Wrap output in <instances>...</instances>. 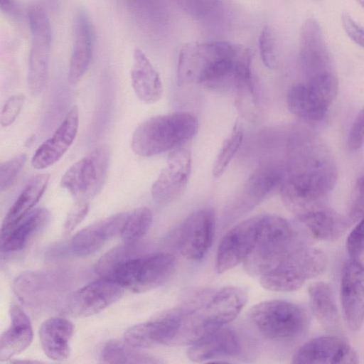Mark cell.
<instances>
[{"mask_svg":"<svg viewBox=\"0 0 364 364\" xmlns=\"http://www.w3.org/2000/svg\"><path fill=\"white\" fill-rule=\"evenodd\" d=\"M337 170L328 150L319 142L309 144L301 166L281 185L284 205L297 217L321 205L333 189Z\"/></svg>","mask_w":364,"mask_h":364,"instance_id":"1","label":"cell"},{"mask_svg":"<svg viewBox=\"0 0 364 364\" xmlns=\"http://www.w3.org/2000/svg\"><path fill=\"white\" fill-rule=\"evenodd\" d=\"M198 127L197 117L187 112L154 116L135 129L132 149L136 154L146 157L173 151L191 140Z\"/></svg>","mask_w":364,"mask_h":364,"instance_id":"2","label":"cell"},{"mask_svg":"<svg viewBox=\"0 0 364 364\" xmlns=\"http://www.w3.org/2000/svg\"><path fill=\"white\" fill-rule=\"evenodd\" d=\"M291 225L284 218L262 215L254 245L244 261L246 272L261 277L277 267L295 248L302 245Z\"/></svg>","mask_w":364,"mask_h":364,"instance_id":"3","label":"cell"},{"mask_svg":"<svg viewBox=\"0 0 364 364\" xmlns=\"http://www.w3.org/2000/svg\"><path fill=\"white\" fill-rule=\"evenodd\" d=\"M327 265L325 253L319 249L300 245L274 269L260 279L270 291L287 292L301 288L307 279L321 274Z\"/></svg>","mask_w":364,"mask_h":364,"instance_id":"4","label":"cell"},{"mask_svg":"<svg viewBox=\"0 0 364 364\" xmlns=\"http://www.w3.org/2000/svg\"><path fill=\"white\" fill-rule=\"evenodd\" d=\"M176 266L175 257L168 252L149 255L136 253L119 264L111 279L124 289L145 292L157 288L171 277Z\"/></svg>","mask_w":364,"mask_h":364,"instance_id":"5","label":"cell"},{"mask_svg":"<svg viewBox=\"0 0 364 364\" xmlns=\"http://www.w3.org/2000/svg\"><path fill=\"white\" fill-rule=\"evenodd\" d=\"M250 316L262 335L275 341L294 339L302 334L309 325L306 311L284 300L259 303L252 308Z\"/></svg>","mask_w":364,"mask_h":364,"instance_id":"6","label":"cell"},{"mask_svg":"<svg viewBox=\"0 0 364 364\" xmlns=\"http://www.w3.org/2000/svg\"><path fill=\"white\" fill-rule=\"evenodd\" d=\"M338 90L333 73L294 85L288 91L287 104L294 115L309 122L323 119Z\"/></svg>","mask_w":364,"mask_h":364,"instance_id":"7","label":"cell"},{"mask_svg":"<svg viewBox=\"0 0 364 364\" xmlns=\"http://www.w3.org/2000/svg\"><path fill=\"white\" fill-rule=\"evenodd\" d=\"M109 162V148L100 145L68 168L62 176L60 185L76 200L87 201L102 188Z\"/></svg>","mask_w":364,"mask_h":364,"instance_id":"8","label":"cell"},{"mask_svg":"<svg viewBox=\"0 0 364 364\" xmlns=\"http://www.w3.org/2000/svg\"><path fill=\"white\" fill-rule=\"evenodd\" d=\"M31 43L28 58L27 81L30 91L38 94L48 80L51 47V26L46 12L39 6L28 11Z\"/></svg>","mask_w":364,"mask_h":364,"instance_id":"9","label":"cell"},{"mask_svg":"<svg viewBox=\"0 0 364 364\" xmlns=\"http://www.w3.org/2000/svg\"><path fill=\"white\" fill-rule=\"evenodd\" d=\"M191 151L184 147L173 150L166 164L151 186V196L160 205H166L184 192L192 169Z\"/></svg>","mask_w":364,"mask_h":364,"instance_id":"10","label":"cell"},{"mask_svg":"<svg viewBox=\"0 0 364 364\" xmlns=\"http://www.w3.org/2000/svg\"><path fill=\"white\" fill-rule=\"evenodd\" d=\"M241 48V46L228 41L192 43L185 45L178 55V84L197 83L200 75L212 60L221 56L237 55Z\"/></svg>","mask_w":364,"mask_h":364,"instance_id":"11","label":"cell"},{"mask_svg":"<svg viewBox=\"0 0 364 364\" xmlns=\"http://www.w3.org/2000/svg\"><path fill=\"white\" fill-rule=\"evenodd\" d=\"M299 62L305 80L333 73L332 61L319 23L306 19L299 36Z\"/></svg>","mask_w":364,"mask_h":364,"instance_id":"12","label":"cell"},{"mask_svg":"<svg viewBox=\"0 0 364 364\" xmlns=\"http://www.w3.org/2000/svg\"><path fill=\"white\" fill-rule=\"evenodd\" d=\"M261 218L259 215L245 220L223 236L216 255L217 273L222 274L244 262L254 245Z\"/></svg>","mask_w":364,"mask_h":364,"instance_id":"13","label":"cell"},{"mask_svg":"<svg viewBox=\"0 0 364 364\" xmlns=\"http://www.w3.org/2000/svg\"><path fill=\"white\" fill-rule=\"evenodd\" d=\"M124 290L114 280L101 277L74 292L69 297L66 308L73 316H90L119 300Z\"/></svg>","mask_w":364,"mask_h":364,"instance_id":"14","label":"cell"},{"mask_svg":"<svg viewBox=\"0 0 364 364\" xmlns=\"http://www.w3.org/2000/svg\"><path fill=\"white\" fill-rule=\"evenodd\" d=\"M215 226V213L210 208L190 214L181 229L179 246L182 255L193 261L203 259L212 245Z\"/></svg>","mask_w":364,"mask_h":364,"instance_id":"15","label":"cell"},{"mask_svg":"<svg viewBox=\"0 0 364 364\" xmlns=\"http://www.w3.org/2000/svg\"><path fill=\"white\" fill-rule=\"evenodd\" d=\"M354 349L343 339L333 336H322L303 344L295 353L292 363H357Z\"/></svg>","mask_w":364,"mask_h":364,"instance_id":"16","label":"cell"},{"mask_svg":"<svg viewBox=\"0 0 364 364\" xmlns=\"http://www.w3.org/2000/svg\"><path fill=\"white\" fill-rule=\"evenodd\" d=\"M341 299L346 325L351 331L358 330L364 321V264L357 259L343 269Z\"/></svg>","mask_w":364,"mask_h":364,"instance_id":"17","label":"cell"},{"mask_svg":"<svg viewBox=\"0 0 364 364\" xmlns=\"http://www.w3.org/2000/svg\"><path fill=\"white\" fill-rule=\"evenodd\" d=\"M247 294L243 289L228 286L212 293L201 307L208 327L213 331L233 321L246 304Z\"/></svg>","mask_w":364,"mask_h":364,"instance_id":"18","label":"cell"},{"mask_svg":"<svg viewBox=\"0 0 364 364\" xmlns=\"http://www.w3.org/2000/svg\"><path fill=\"white\" fill-rule=\"evenodd\" d=\"M78 126V109L73 106L53 135L36 149L31 159L32 166L43 169L58 161L74 141Z\"/></svg>","mask_w":364,"mask_h":364,"instance_id":"19","label":"cell"},{"mask_svg":"<svg viewBox=\"0 0 364 364\" xmlns=\"http://www.w3.org/2000/svg\"><path fill=\"white\" fill-rule=\"evenodd\" d=\"M283 181L282 171L276 167L267 166L258 169L247 178L235 196L230 211L236 215L249 211Z\"/></svg>","mask_w":364,"mask_h":364,"instance_id":"20","label":"cell"},{"mask_svg":"<svg viewBox=\"0 0 364 364\" xmlns=\"http://www.w3.org/2000/svg\"><path fill=\"white\" fill-rule=\"evenodd\" d=\"M240 352L241 345L235 332L222 326L191 344L187 350V356L191 360L200 363L235 356Z\"/></svg>","mask_w":364,"mask_h":364,"instance_id":"21","label":"cell"},{"mask_svg":"<svg viewBox=\"0 0 364 364\" xmlns=\"http://www.w3.org/2000/svg\"><path fill=\"white\" fill-rule=\"evenodd\" d=\"M127 215L128 213H118L80 230L72 239V250L81 256L95 252L108 240L121 233Z\"/></svg>","mask_w":364,"mask_h":364,"instance_id":"22","label":"cell"},{"mask_svg":"<svg viewBox=\"0 0 364 364\" xmlns=\"http://www.w3.org/2000/svg\"><path fill=\"white\" fill-rule=\"evenodd\" d=\"M233 82L237 90L235 105L239 112L244 117L254 119L259 112V105L252 71V53L247 48H243L237 57Z\"/></svg>","mask_w":364,"mask_h":364,"instance_id":"23","label":"cell"},{"mask_svg":"<svg viewBox=\"0 0 364 364\" xmlns=\"http://www.w3.org/2000/svg\"><path fill=\"white\" fill-rule=\"evenodd\" d=\"M93 30L89 18L84 12L76 16L72 52L68 68L70 83L77 82L88 70L93 53Z\"/></svg>","mask_w":364,"mask_h":364,"instance_id":"24","label":"cell"},{"mask_svg":"<svg viewBox=\"0 0 364 364\" xmlns=\"http://www.w3.org/2000/svg\"><path fill=\"white\" fill-rule=\"evenodd\" d=\"M131 81L134 93L143 102L153 104L161 99L163 85L160 75L139 48L133 50Z\"/></svg>","mask_w":364,"mask_h":364,"instance_id":"25","label":"cell"},{"mask_svg":"<svg viewBox=\"0 0 364 364\" xmlns=\"http://www.w3.org/2000/svg\"><path fill=\"white\" fill-rule=\"evenodd\" d=\"M11 323L0 339V361H6L25 350L33 340L31 323L27 314L17 304L9 308Z\"/></svg>","mask_w":364,"mask_h":364,"instance_id":"26","label":"cell"},{"mask_svg":"<svg viewBox=\"0 0 364 364\" xmlns=\"http://www.w3.org/2000/svg\"><path fill=\"white\" fill-rule=\"evenodd\" d=\"M49 217V212L46 208H38L30 212L1 237V253L9 254L25 249L45 228Z\"/></svg>","mask_w":364,"mask_h":364,"instance_id":"27","label":"cell"},{"mask_svg":"<svg viewBox=\"0 0 364 364\" xmlns=\"http://www.w3.org/2000/svg\"><path fill=\"white\" fill-rule=\"evenodd\" d=\"M73 325L69 320L53 317L46 320L41 326L39 338L42 349L49 358L61 361L70 354V341Z\"/></svg>","mask_w":364,"mask_h":364,"instance_id":"28","label":"cell"},{"mask_svg":"<svg viewBox=\"0 0 364 364\" xmlns=\"http://www.w3.org/2000/svg\"><path fill=\"white\" fill-rule=\"evenodd\" d=\"M300 222L309 234L321 240H335L346 231V220L334 210L322 205L299 216Z\"/></svg>","mask_w":364,"mask_h":364,"instance_id":"29","label":"cell"},{"mask_svg":"<svg viewBox=\"0 0 364 364\" xmlns=\"http://www.w3.org/2000/svg\"><path fill=\"white\" fill-rule=\"evenodd\" d=\"M49 178L48 174H39L27 183L3 220L1 237L5 235L30 213L44 193Z\"/></svg>","mask_w":364,"mask_h":364,"instance_id":"30","label":"cell"},{"mask_svg":"<svg viewBox=\"0 0 364 364\" xmlns=\"http://www.w3.org/2000/svg\"><path fill=\"white\" fill-rule=\"evenodd\" d=\"M309 303L311 311L318 321L328 330L339 326V314L333 292L323 282H316L309 287Z\"/></svg>","mask_w":364,"mask_h":364,"instance_id":"31","label":"cell"},{"mask_svg":"<svg viewBox=\"0 0 364 364\" xmlns=\"http://www.w3.org/2000/svg\"><path fill=\"white\" fill-rule=\"evenodd\" d=\"M53 278L49 274L37 272H25L18 276L14 284L18 297L28 305L34 306L46 302L47 296H53Z\"/></svg>","mask_w":364,"mask_h":364,"instance_id":"32","label":"cell"},{"mask_svg":"<svg viewBox=\"0 0 364 364\" xmlns=\"http://www.w3.org/2000/svg\"><path fill=\"white\" fill-rule=\"evenodd\" d=\"M102 359L107 363H156L159 360L135 350V347L123 341H108L102 350Z\"/></svg>","mask_w":364,"mask_h":364,"instance_id":"33","label":"cell"},{"mask_svg":"<svg viewBox=\"0 0 364 364\" xmlns=\"http://www.w3.org/2000/svg\"><path fill=\"white\" fill-rule=\"evenodd\" d=\"M243 136L242 127L238 122H235L231 133L224 140L214 161L212 173L215 177L219 178L224 173L240 149Z\"/></svg>","mask_w":364,"mask_h":364,"instance_id":"34","label":"cell"},{"mask_svg":"<svg viewBox=\"0 0 364 364\" xmlns=\"http://www.w3.org/2000/svg\"><path fill=\"white\" fill-rule=\"evenodd\" d=\"M152 223V213L146 207L128 213L121 231L124 242H137L149 230Z\"/></svg>","mask_w":364,"mask_h":364,"instance_id":"35","label":"cell"},{"mask_svg":"<svg viewBox=\"0 0 364 364\" xmlns=\"http://www.w3.org/2000/svg\"><path fill=\"white\" fill-rule=\"evenodd\" d=\"M137 242H124L107 252L97 262L95 269L101 277L111 279L114 269L130 256L138 253Z\"/></svg>","mask_w":364,"mask_h":364,"instance_id":"36","label":"cell"},{"mask_svg":"<svg viewBox=\"0 0 364 364\" xmlns=\"http://www.w3.org/2000/svg\"><path fill=\"white\" fill-rule=\"evenodd\" d=\"M259 48L263 64L269 69L278 66V46L275 32L270 26H265L259 38Z\"/></svg>","mask_w":364,"mask_h":364,"instance_id":"37","label":"cell"},{"mask_svg":"<svg viewBox=\"0 0 364 364\" xmlns=\"http://www.w3.org/2000/svg\"><path fill=\"white\" fill-rule=\"evenodd\" d=\"M186 14L196 19H206L218 11L223 0H176Z\"/></svg>","mask_w":364,"mask_h":364,"instance_id":"38","label":"cell"},{"mask_svg":"<svg viewBox=\"0 0 364 364\" xmlns=\"http://www.w3.org/2000/svg\"><path fill=\"white\" fill-rule=\"evenodd\" d=\"M26 159V155L21 154L1 164L0 188L1 191L9 189L14 183L24 166Z\"/></svg>","mask_w":364,"mask_h":364,"instance_id":"39","label":"cell"},{"mask_svg":"<svg viewBox=\"0 0 364 364\" xmlns=\"http://www.w3.org/2000/svg\"><path fill=\"white\" fill-rule=\"evenodd\" d=\"M364 216V175L356 181L351 197L348 218L351 223L359 221Z\"/></svg>","mask_w":364,"mask_h":364,"instance_id":"40","label":"cell"},{"mask_svg":"<svg viewBox=\"0 0 364 364\" xmlns=\"http://www.w3.org/2000/svg\"><path fill=\"white\" fill-rule=\"evenodd\" d=\"M346 250L351 259L358 258L364 252V216L348 235Z\"/></svg>","mask_w":364,"mask_h":364,"instance_id":"41","label":"cell"},{"mask_svg":"<svg viewBox=\"0 0 364 364\" xmlns=\"http://www.w3.org/2000/svg\"><path fill=\"white\" fill-rule=\"evenodd\" d=\"M24 101L25 96L23 94L14 95L6 100L1 114L2 127H9L16 120L21 112Z\"/></svg>","mask_w":364,"mask_h":364,"instance_id":"42","label":"cell"},{"mask_svg":"<svg viewBox=\"0 0 364 364\" xmlns=\"http://www.w3.org/2000/svg\"><path fill=\"white\" fill-rule=\"evenodd\" d=\"M364 145V107L358 112L350 127L348 136V146L358 151Z\"/></svg>","mask_w":364,"mask_h":364,"instance_id":"43","label":"cell"},{"mask_svg":"<svg viewBox=\"0 0 364 364\" xmlns=\"http://www.w3.org/2000/svg\"><path fill=\"white\" fill-rule=\"evenodd\" d=\"M89 210L87 200H76L68 213L64 225L65 232H72L86 217Z\"/></svg>","mask_w":364,"mask_h":364,"instance_id":"44","label":"cell"},{"mask_svg":"<svg viewBox=\"0 0 364 364\" xmlns=\"http://www.w3.org/2000/svg\"><path fill=\"white\" fill-rule=\"evenodd\" d=\"M341 24L348 38L355 44L364 48V28L346 12L341 15Z\"/></svg>","mask_w":364,"mask_h":364,"instance_id":"45","label":"cell"},{"mask_svg":"<svg viewBox=\"0 0 364 364\" xmlns=\"http://www.w3.org/2000/svg\"><path fill=\"white\" fill-rule=\"evenodd\" d=\"M0 7L4 12L10 11L12 8L11 0H0Z\"/></svg>","mask_w":364,"mask_h":364,"instance_id":"46","label":"cell"},{"mask_svg":"<svg viewBox=\"0 0 364 364\" xmlns=\"http://www.w3.org/2000/svg\"><path fill=\"white\" fill-rule=\"evenodd\" d=\"M356 1L364 9V0H356Z\"/></svg>","mask_w":364,"mask_h":364,"instance_id":"47","label":"cell"}]
</instances>
